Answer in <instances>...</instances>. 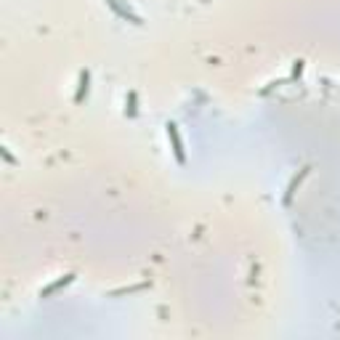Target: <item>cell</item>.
Segmentation results:
<instances>
[{
	"label": "cell",
	"mask_w": 340,
	"mask_h": 340,
	"mask_svg": "<svg viewBox=\"0 0 340 340\" xmlns=\"http://www.w3.org/2000/svg\"><path fill=\"white\" fill-rule=\"evenodd\" d=\"M106 6H109L117 16L122 19V21H130V24H144V19L135 13L133 8H130V3H125V0H106Z\"/></svg>",
	"instance_id": "1"
},
{
	"label": "cell",
	"mask_w": 340,
	"mask_h": 340,
	"mask_svg": "<svg viewBox=\"0 0 340 340\" xmlns=\"http://www.w3.org/2000/svg\"><path fill=\"white\" fill-rule=\"evenodd\" d=\"M165 130H168V139H170V144H173V154H175V160H178L181 165H184V162H186V152H184V141H181L178 125H175V122H168Z\"/></svg>",
	"instance_id": "2"
},
{
	"label": "cell",
	"mask_w": 340,
	"mask_h": 340,
	"mask_svg": "<svg viewBox=\"0 0 340 340\" xmlns=\"http://www.w3.org/2000/svg\"><path fill=\"white\" fill-rule=\"evenodd\" d=\"M308 173H311V165H306V168H301V173H298L295 175V178L287 184V192H284V205H290V202H292V197H295V192H298V189H301V184L308 178Z\"/></svg>",
	"instance_id": "3"
},
{
	"label": "cell",
	"mask_w": 340,
	"mask_h": 340,
	"mask_svg": "<svg viewBox=\"0 0 340 340\" xmlns=\"http://www.w3.org/2000/svg\"><path fill=\"white\" fill-rule=\"evenodd\" d=\"M88 90H90V72H88V70H83V72H80L77 93H75V104H83V99L88 96Z\"/></svg>",
	"instance_id": "4"
},
{
	"label": "cell",
	"mask_w": 340,
	"mask_h": 340,
	"mask_svg": "<svg viewBox=\"0 0 340 340\" xmlns=\"http://www.w3.org/2000/svg\"><path fill=\"white\" fill-rule=\"evenodd\" d=\"M75 279V274H64L61 279H56V282H53V284H48V287L43 290V292H40V298H51L53 292H56V290H61V287H66V284H70Z\"/></svg>",
	"instance_id": "5"
},
{
	"label": "cell",
	"mask_w": 340,
	"mask_h": 340,
	"mask_svg": "<svg viewBox=\"0 0 340 340\" xmlns=\"http://www.w3.org/2000/svg\"><path fill=\"white\" fill-rule=\"evenodd\" d=\"M135 99H139V96H135V90H130V93H128V106H125V115H128V117H135V115H139Z\"/></svg>",
	"instance_id": "6"
},
{
	"label": "cell",
	"mask_w": 340,
	"mask_h": 340,
	"mask_svg": "<svg viewBox=\"0 0 340 340\" xmlns=\"http://www.w3.org/2000/svg\"><path fill=\"white\" fill-rule=\"evenodd\" d=\"M202 3H205V0H202Z\"/></svg>",
	"instance_id": "7"
}]
</instances>
